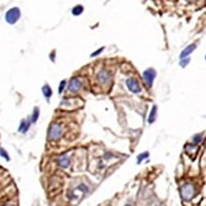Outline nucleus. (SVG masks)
I'll use <instances>...</instances> for the list:
<instances>
[{
  "label": "nucleus",
  "instance_id": "obj_8",
  "mask_svg": "<svg viewBox=\"0 0 206 206\" xmlns=\"http://www.w3.org/2000/svg\"><path fill=\"white\" fill-rule=\"evenodd\" d=\"M58 163L59 165L63 167V168H67L70 165V159L69 157L66 155H62L59 157L58 159Z\"/></svg>",
  "mask_w": 206,
  "mask_h": 206
},
{
  "label": "nucleus",
  "instance_id": "obj_23",
  "mask_svg": "<svg viewBox=\"0 0 206 206\" xmlns=\"http://www.w3.org/2000/svg\"><path fill=\"white\" fill-rule=\"evenodd\" d=\"M124 206H131L130 205H124Z\"/></svg>",
  "mask_w": 206,
  "mask_h": 206
},
{
  "label": "nucleus",
  "instance_id": "obj_21",
  "mask_svg": "<svg viewBox=\"0 0 206 206\" xmlns=\"http://www.w3.org/2000/svg\"><path fill=\"white\" fill-rule=\"evenodd\" d=\"M78 189L80 190H82V191H83V192H88V187H87V186H85L84 184H81L80 186H78Z\"/></svg>",
  "mask_w": 206,
  "mask_h": 206
},
{
  "label": "nucleus",
  "instance_id": "obj_22",
  "mask_svg": "<svg viewBox=\"0 0 206 206\" xmlns=\"http://www.w3.org/2000/svg\"><path fill=\"white\" fill-rule=\"evenodd\" d=\"M103 49H104V47H101V49H97V50L96 52H94V53H92L91 56L92 57V56H97V55H98L99 54H101V51H102Z\"/></svg>",
  "mask_w": 206,
  "mask_h": 206
},
{
  "label": "nucleus",
  "instance_id": "obj_10",
  "mask_svg": "<svg viewBox=\"0 0 206 206\" xmlns=\"http://www.w3.org/2000/svg\"><path fill=\"white\" fill-rule=\"evenodd\" d=\"M30 124L31 123L27 120H22V122L19 125V128H18V131L22 132L25 134L26 132H27V130H29V127H30Z\"/></svg>",
  "mask_w": 206,
  "mask_h": 206
},
{
  "label": "nucleus",
  "instance_id": "obj_7",
  "mask_svg": "<svg viewBox=\"0 0 206 206\" xmlns=\"http://www.w3.org/2000/svg\"><path fill=\"white\" fill-rule=\"evenodd\" d=\"M110 78H111V75L107 70H101L97 74L98 81L101 83H107L110 80Z\"/></svg>",
  "mask_w": 206,
  "mask_h": 206
},
{
  "label": "nucleus",
  "instance_id": "obj_13",
  "mask_svg": "<svg viewBox=\"0 0 206 206\" xmlns=\"http://www.w3.org/2000/svg\"><path fill=\"white\" fill-rule=\"evenodd\" d=\"M83 12V7L81 5H78V6H75L73 10H72V13L74 14V16H78L80 15Z\"/></svg>",
  "mask_w": 206,
  "mask_h": 206
},
{
  "label": "nucleus",
  "instance_id": "obj_3",
  "mask_svg": "<svg viewBox=\"0 0 206 206\" xmlns=\"http://www.w3.org/2000/svg\"><path fill=\"white\" fill-rule=\"evenodd\" d=\"M21 16V12L18 8H11L10 10H8L6 13V21L10 24H14L16 21L20 18Z\"/></svg>",
  "mask_w": 206,
  "mask_h": 206
},
{
  "label": "nucleus",
  "instance_id": "obj_25",
  "mask_svg": "<svg viewBox=\"0 0 206 206\" xmlns=\"http://www.w3.org/2000/svg\"><path fill=\"white\" fill-rule=\"evenodd\" d=\"M205 58H206V57H205Z\"/></svg>",
  "mask_w": 206,
  "mask_h": 206
},
{
  "label": "nucleus",
  "instance_id": "obj_15",
  "mask_svg": "<svg viewBox=\"0 0 206 206\" xmlns=\"http://www.w3.org/2000/svg\"><path fill=\"white\" fill-rule=\"evenodd\" d=\"M39 115H40V111L37 107H36L33 111L32 116V123H36L39 118Z\"/></svg>",
  "mask_w": 206,
  "mask_h": 206
},
{
  "label": "nucleus",
  "instance_id": "obj_4",
  "mask_svg": "<svg viewBox=\"0 0 206 206\" xmlns=\"http://www.w3.org/2000/svg\"><path fill=\"white\" fill-rule=\"evenodd\" d=\"M156 71L152 68L146 69L143 72V79H144V81L147 83L148 87H152L153 80L156 77Z\"/></svg>",
  "mask_w": 206,
  "mask_h": 206
},
{
  "label": "nucleus",
  "instance_id": "obj_14",
  "mask_svg": "<svg viewBox=\"0 0 206 206\" xmlns=\"http://www.w3.org/2000/svg\"><path fill=\"white\" fill-rule=\"evenodd\" d=\"M198 147H196L194 144H186V150L188 153H195L197 151Z\"/></svg>",
  "mask_w": 206,
  "mask_h": 206
},
{
  "label": "nucleus",
  "instance_id": "obj_17",
  "mask_svg": "<svg viewBox=\"0 0 206 206\" xmlns=\"http://www.w3.org/2000/svg\"><path fill=\"white\" fill-rule=\"evenodd\" d=\"M0 156L2 157H3V158H5L6 161H8V162L10 161V157L8 155V152L4 148H2L1 146H0Z\"/></svg>",
  "mask_w": 206,
  "mask_h": 206
},
{
  "label": "nucleus",
  "instance_id": "obj_24",
  "mask_svg": "<svg viewBox=\"0 0 206 206\" xmlns=\"http://www.w3.org/2000/svg\"><path fill=\"white\" fill-rule=\"evenodd\" d=\"M5 206H12V205H5Z\"/></svg>",
  "mask_w": 206,
  "mask_h": 206
},
{
  "label": "nucleus",
  "instance_id": "obj_6",
  "mask_svg": "<svg viewBox=\"0 0 206 206\" xmlns=\"http://www.w3.org/2000/svg\"><path fill=\"white\" fill-rule=\"evenodd\" d=\"M82 87V83L78 78H73L68 85V90L73 92H76L79 90Z\"/></svg>",
  "mask_w": 206,
  "mask_h": 206
},
{
  "label": "nucleus",
  "instance_id": "obj_16",
  "mask_svg": "<svg viewBox=\"0 0 206 206\" xmlns=\"http://www.w3.org/2000/svg\"><path fill=\"white\" fill-rule=\"evenodd\" d=\"M149 156V154H148V152H145V153H140L139 156L137 157V163L138 164H140L141 163H142V161H143L145 158H147Z\"/></svg>",
  "mask_w": 206,
  "mask_h": 206
},
{
  "label": "nucleus",
  "instance_id": "obj_20",
  "mask_svg": "<svg viewBox=\"0 0 206 206\" xmlns=\"http://www.w3.org/2000/svg\"><path fill=\"white\" fill-rule=\"evenodd\" d=\"M189 62H190L189 58H188V59H183L181 62H180V64H181V66H182L183 68H185L186 66L189 64Z\"/></svg>",
  "mask_w": 206,
  "mask_h": 206
},
{
  "label": "nucleus",
  "instance_id": "obj_5",
  "mask_svg": "<svg viewBox=\"0 0 206 206\" xmlns=\"http://www.w3.org/2000/svg\"><path fill=\"white\" fill-rule=\"evenodd\" d=\"M126 85L128 87V88L130 89V91L134 92V93H139L141 91L140 85L138 82L134 79V78H129L126 81Z\"/></svg>",
  "mask_w": 206,
  "mask_h": 206
},
{
  "label": "nucleus",
  "instance_id": "obj_11",
  "mask_svg": "<svg viewBox=\"0 0 206 206\" xmlns=\"http://www.w3.org/2000/svg\"><path fill=\"white\" fill-rule=\"evenodd\" d=\"M157 107L156 106H153V108H152V110H151V111H150L149 116H148V123L149 124L153 123L155 121V120H156L157 118Z\"/></svg>",
  "mask_w": 206,
  "mask_h": 206
},
{
  "label": "nucleus",
  "instance_id": "obj_1",
  "mask_svg": "<svg viewBox=\"0 0 206 206\" xmlns=\"http://www.w3.org/2000/svg\"><path fill=\"white\" fill-rule=\"evenodd\" d=\"M180 192H181V198L184 200L190 201L195 195V187L194 186V185L187 183L181 186Z\"/></svg>",
  "mask_w": 206,
  "mask_h": 206
},
{
  "label": "nucleus",
  "instance_id": "obj_12",
  "mask_svg": "<svg viewBox=\"0 0 206 206\" xmlns=\"http://www.w3.org/2000/svg\"><path fill=\"white\" fill-rule=\"evenodd\" d=\"M42 91H43L45 97H47V98H49L52 95V90H51L49 85H45L42 88Z\"/></svg>",
  "mask_w": 206,
  "mask_h": 206
},
{
  "label": "nucleus",
  "instance_id": "obj_18",
  "mask_svg": "<svg viewBox=\"0 0 206 206\" xmlns=\"http://www.w3.org/2000/svg\"><path fill=\"white\" fill-rule=\"evenodd\" d=\"M193 141L195 143H199L202 141V135L201 134H195L193 137Z\"/></svg>",
  "mask_w": 206,
  "mask_h": 206
},
{
  "label": "nucleus",
  "instance_id": "obj_9",
  "mask_svg": "<svg viewBox=\"0 0 206 206\" xmlns=\"http://www.w3.org/2000/svg\"><path fill=\"white\" fill-rule=\"evenodd\" d=\"M195 47L196 45L195 44H192V45H188L186 48H185V49L181 52V59H184V58L187 57L190 54H191L195 49Z\"/></svg>",
  "mask_w": 206,
  "mask_h": 206
},
{
  "label": "nucleus",
  "instance_id": "obj_19",
  "mask_svg": "<svg viewBox=\"0 0 206 206\" xmlns=\"http://www.w3.org/2000/svg\"><path fill=\"white\" fill-rule=\"evenodd\" d=\"M66 86V81L65 80H63L62 82L59 83V93H61L64 89V88H65Z\"/></svg>",
  "mask_w": 206,
  "mask_h": 206
},
{
  "label": "nucleus",
  "instance_id": "obj_2",
  "mask_svg": "<svg viewBox=\"0 0 206 206\" xmlns=\"http://www.w3.org/2000/svg\"><path fill=\"white\" fill-rule=\"evenodd\" d=\"M63 134V128L59 124H53L49 129L48 138L50 140H59Z\"/></svg>",
  "mask_w": 206,
  "mask_h": 206
}]
</instances>
